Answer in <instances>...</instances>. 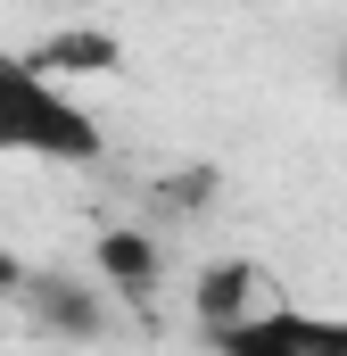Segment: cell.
I'll list each match as a JSON object with an SVG mask.
<instances>
[{"instance_id": "cell-1", "label": "cell", "mask_w": 347, "mask_h": 356, "mask_svg": "<svg viewBox=\"0 0 347 356\" xmlns=\"http://www.w3.org/2000/svg\"><path fill=\"white\" fill-rule=\"evenodd\" d=\"M0 158H25V166L108 158V116L83 99V83L50 75L33 50H8V42H0Z\"/></svg>"}, {"instance_id": "cell-2", "label": "cell", "mask_w": 347, "mask_h": 356, "mask_svg": "<svg viewBox=\"0 0 347 356\" xmlns=\"http://www.w3.org/2000/svg\"><path fill=\"white\" fill-rule=\"evenodd\" d=\"M223 348H347V315H306V307H248L223 332H207Z\"/></svg>"}, {"instance_id": "cell-3", "label": "cell", "mask_w": 347, "mask_h": 356, "mask_svg": "<svg viewBox=\"0 0 347 356\" xmlns=\"http://www.w3.org/2000/svg\"><path fill=\"white\" fill-rule=\"evenodd\" d=\"M33 58H42L50 75H67V83H108V75H124V42H116L108 25H67V33H50Z\"/></svg>"}, {"instance_id": "cell-4", "label": "cell", "mask_w": 347, "mask_h": 356, "mask_svg": "<svg viewBox=\"0 0 347 356\" xmlns=\"http://www.w3.org/2000/svg\"><path fill=\"white\" fill-rule=\"evenodd\" d=\"M264 298V273L257 266H207V282H198V315H207V332H223L232 315H248Z\"/></svg>"}, {"instance_id": "cell-5", "label": "cell", "mask_w": 347, "mask_h": 356, "mask_svg": "<svg viewBox=\"0 0 347 356\" xmlns=\"http://www.w3.org/2000/svg\"><path fill=\"white\" fill-rule=\"evenodd\" d=\"M99 266L116 273V282H149V266H158V257H149V241H133V232H108V241H99Z\"/></svg>"}, {"instance_id": "cell-6", "label": "cell", "mask_w": 347, "mask_h": 356, "mask_svg": "<svg viewBox=\"0 0 347 356\" xmlns=\"http://www.w3.org/2000/svg\"><path fill=\"white\" fill-rule=\"evenodd\" d=\"M25 282H33V273H25V257H8V249H0V298H17Z\"/></svg>"}]
</instances>
